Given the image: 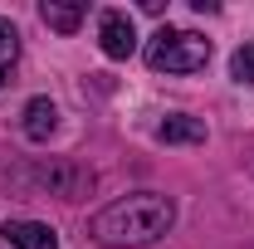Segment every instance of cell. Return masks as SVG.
<instances>
[{
  "label": "cell",
  "mask_w": 254,
  "mask_h": 249,
  "mask_svg": "<svg viewBox=\"0 0 254 249\" xmlns=\"http://www.w3.org/2000/svg\"><path fill=\"white\" fill-rule=\"evenodd\" d=\"M39 15H44V25H49V30L73 34L78 25H83L88 5H83V0H44V5H39Z\"/></svg>",
  "instance_id": "cell-7"
},
{
  "label": "cell",
  "mask_w": 254,
  "mask_h": 249,
  "mask_svg": "<svg viewBox=\"0 0 254 249\" xmlns=\"http://www.w3.org/2000/svg\"><path fill=\"white\" fill-rule=\"evenodd\" d=\"M0 235L15 249H59V235H54L49 225H39V220H5Z\"/></svg>",
  "instance_id": "cell-5"
},
{
  "label": "cell",
  "mask_w": 254,
  "mask_h": 249,
  "mask_svg": "<svg viewBox=\"0 0 254 249\" xmlns=\"http://www.w3.org/2000/svg\"><path fill=\"white\" fill-rule=\"evenodd\" d=\"M230 78H235V83H254V44H240V49H235Z\"/></svg>",
  "instance_id": "cell-10"
},
{
  "label": "cell",
  "mask_w": 254,
  "mask_h": 249,
  "mask_svg": "<svg viewBox=\"0 0 254 249\" xmlns=\"http://www.w3.org/2000/svg\"><path fill=\"white\" fill-rule=\"evenodd\" d=\"M147 63L157 73H200L210 63V39L195 30H157L147 44Z\"/></svg>",
  "instance_id": "cell-2"
},
{
  "label": "cell",
  "mask_w": 254,
  "mask_h": 249,
  "mask_svg": "<svg viewBox=\"0 0 254 249\" xmlns=\"http://www.w3.org/2000/svg\"><path fill=\"white\" fill-rule=\"evenodd\" d=\"M15 59H20V34H15V25H10V20H0V83L10 78Z\"/></svg>",
  "instance_id": "cell-9"
},
{
  "label": "cell",
  "mask_w": 254,
  "mask_h": 249,
  "mask_svg": "<svg viewBox=\"0 0 254 249\" xmlns=\"http://www.w3.org/2000/svg\"><path fill=\"white\" fill-rule=\"evenodd\" d=\"M157 137L166 142V147H181V142H205V123H200V118H186V113H171V118L157 127Z\"/></svg>",
  "instance_id": "cell-8"
},
{
  "label": "cell",
  "mask_w": 254,
  "mask_h": 249,
  "mask_svg": "<svg viewBox=\"0 0 254 249\" xmlns=\"http://www.w3.org/2000/svg\"><path fill=\"white\" fill-rule=\"evenodd\" d=\"M98 44H103L108 59H132L137 54V30H132V20L123 10H103L98 15Z\"/></svg>",
  "instance_id": "cell-3"
},
{
  "label": "cell",
  "mask_w": 254,
  "mask_h": 249,
  "mask_svg": "<svg viewBox=\"0 0 254 249\" xmlns=\"http://www.w3.org/2000/svg\"><path fill=\"white\" fill-rule=\"evenodd\" d=\"M171 220H176V205L166 195L137 190V195H123V200H113L108 210L93 215V240L108 249H142L152 240H161L171 230Z\"/></svg>",
  "instance_id": "cell-1"
},
{
  "label": "cell",
  "mask_w": 254,
  "mask_h": 249,
  "mask_svg": "<svg viewBox=\"0 0 254 249\" xmlns=\"http://www.w3.org/2000/svg\"><path fill=\"white\" fill-rule=\"evenodd\" d=\"M54 127H59V108H54L49 98H30V103H25V137H30V142H49Z\"/></svg>",
  "instance_id": "cell-6"
},
{
  "label": "cell",
  "mask_w": 254,
  "mask_h": 249,
  "mask_svg": "<svg viewBox=\"0 0 254 249\" xmlns=\"http://www.w3.org/2000/svg\"><path fill=\"white\" fill-rule=\"evenodd\" d=\"M34 181L44 190H54L64 200H78V195H88L93 190V171H83V166H68V161H54V166H39L34 171Z\"/></svg>",
  "instance_id": "cell-4"
}]
</instances>
